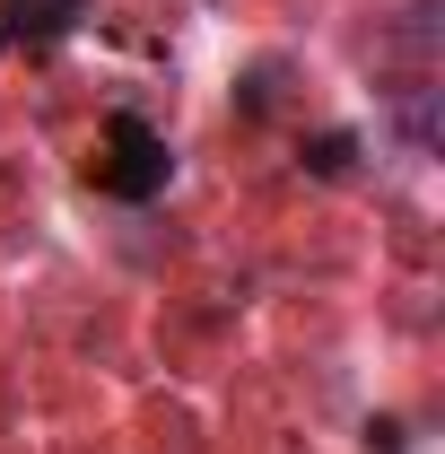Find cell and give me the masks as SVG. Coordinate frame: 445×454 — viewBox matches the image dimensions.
Returning <instances> with one entry per match:
<instances>
[{
  "label": "cell",
  "mask_w": 445,
  "mask_h": 454,
  "mask_svg": "<svg viewBox=\"0 0 445 454\" xmlns=\"http://www.w3.org/2000/svg\"><path fill=\"white\" fill-rule=\"evenodd\" d=\"M70 9H79V0H9V18H18V27H35V35H44V27H61Z\"/></svg>",
  "instance_id": "obj_2"
},
{
  "label": "cell",
  "mask_w": 445,
  "mask_h": 454,
  "mask_svg": "<svg viewBox=\"0 0 445 454\" xmlns=\"http://www.w3.org/2000/svg\"><path fill=\"white\" fill-rule=\"evenodd\" d=\"M97 184L122 201H149L167 184V140L140 122V114H105V140H97Z\"/></svg>",
  "instance_id": "obj_1"
}]
</instances>
